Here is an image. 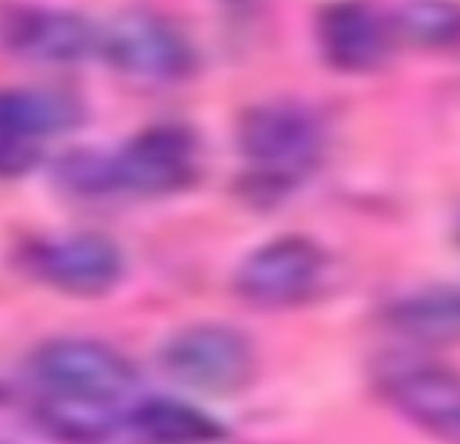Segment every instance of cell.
Returning <instances> with one entry per match:
<instances>
[{"instance_id":"obj_9","label":"cell","mask_w":460,"mask_h":444,"mask_svg":"<svg viewBox=\"0 0 460 444\" xmlns=\"http://www.w3.org/2000/svg\"><path fill=\"white\" fill-rule=\"evenodd\" d=\"M117 190L163 195L195 176V141L184 128L157 125L130 138L114 155Z\"/></svg>"},{"instance_id":"obj_7","label":"cell","mask_w":460,"mask_h":444,"mask_svg":"<svg viewBox=\"0 0 460 444\" xmlns=\"http://www.w3.org/2000/svg\"><path fill=\"white\" fill-rule=\"evenodd\" d=\"M325 269L323 250L301 236L263 244L236 271V290L258 306H288L306 298Z\"/></svg>"},{"instance_id":"obj_2","label":"cell","mask_w":460,"mask_h":444,"mask_svg":"<svg viewBox=\"0 0 460 444\" xmlns=\"http://www.w3.org/2000/svg\"><path fill=\"white\" fill-rule=\"evenodd\" d=\"M33 377L44 393L119 404L136 385V369L111 347L90 339H55L36 350Z\"/></svg>"},{"instance_id":"obj_4","label":"cell","mask_w":460,"mask_h":444,"mask_svg":"<svg viewBox=\"0 0 460 444\" xmlns=\"http://www.w3.org/2000/svg\"><path fill=\"white\" fill-rule=\"evenodd\" d=\"M98 52L125 76L171 82L192 68L184 36L152 12H122L101 28Z\"/></svg>"},{"instance_id":"obj_8","label":"cell","mask_w":460,"mask_h":444,"mask_svg":"<svg viewBox=\"0 0 460 444\" xmlns=\"http://www.w3.org/2000/svg\"><path fill=\"white\" fill-rule=\"evenodd\" d=\"M31 271L74 298H98L117 288L122 253L103 234H74L31 250Z\"/></svg>"},{"instance_id":"obj_10","label":"cell","mask_w":460,"mask_h":444,"mask_svg":"<svg viewBox=\"0 0 460 444\" xmlns=\"http://www.w3.org/2000/svg\"><path fill=\"white\" fill-rule=\"evenodd\" d=\"M325 60L347 74L374 71L387 55V28L363 4L347 0L323 12L317 25Z\"/></svg>"},{"instance_id":"obj_14","label":"cell","mask_w":460,"mask_h":444,"mask_svg":"<svg viewBox=\"0 0 460 444\" xmlns=\"http://www.w3.org/2000/svg\"><path fill=\"white\" fill-rule=\"evenodd\" d=\"M39 420L60 439H103L119 425V404L44 393Z\"/></svg>"},{"instance_id":"obj_3","label":"cell","mask_w":460,"mask_h":444,"mask_svg":"<svg viewBox=\"0 0 460 444\" xmlns=\"http://www.w3.org/2000/svg\"><path fill=\"white\" fill-rule=\"evenodd\" d=\"M79 103L58 90H0V179H22L44 157L47 138L76 128Z\"/></svg>"},{"instance_id":"obj_16","label":"cell","mask_w":460,"mask_h":444,"mask_svg":"<svg viewBox=\"0 0 460 444\" xmlns=\"http://www.w3.org/2000/svg\"><path fill=\"white\" fill-rule=\"evenodd\" d=\"M55 179L76 195L114 192L117 190L114 155H101V152H87V149L71 152L58 163Z\"/></svg>"},{"instance_id":"obj_12","label":"cell","mask_w":460,"mask_h":444,"mask_svg":"<svg viewBox=\"0 0 460 444\" xmlns=\"http://www.w3.org/2000/svg\"><path fill=\"white\" fill-rule=\"evenodd\" d=\"M395 401L420 422L460 425V377L438 369H417L393 382Z\"/></svg>"},{"instance_id":"obj_1","label":"cell","mask_w":460,"mask_h":444,"mask_svg":"<svg viewBox=\"0 0 460 444\" xmlns=\"http://www.w3.org/2000/svg\"><path fill=\"white\" fill-rule=\"evenodd\" d=\"M163 371L200 393H236L255 377L250 339L227 325H192L171 336L160 352Z\"/></svg>"},{"instance_id":"obj_15","label":"cell","mask_w":460,"mask_h":444,"mask_svg":"<svg viewBox=\"0 0 460 444\" xmlns=\"http://www.w3.org/2000/svg\"><path fill=\"white\" fill-rule=\"evenodd\" d=\"M395 31L403 41L428 49L460 44V4L455 0H406L398 9Z\"/></svg>"},{"instance_id":"obj_6","label":"cell","mask_w":460,"mask_h":444,"mask_svg":"<svg viewBox=\"0 0 460 444\" xmlns=\"http://www.w3.org/2000/svg\"><path fill=\"white\" fill-rule=\"evenodd\" d=\"M101 31L82 14L9 4L0 6V47L36 63H79L98 52Z\"/></svg>"},{"instance_id":"obj_5","label":"cell","mask_w":460,"mask_h":444,"mask_svg":"<svg viewBox=\"0 0 460 444\" xmlns=\"http://www.w3.org/2000/svg\"><path fill=\"white\" fill-rule=\"evenodd\" d=\"M242 155L274 179H296L314 165L323 149L317 120L296 103H263L239 122Z\"/></svg>"},{"instance_id":"obj_11","label":"cell","mask_w":460,"mask_h":444,"mask_svg":"<svg viewBox=\"0 0 460 444\" xmlns=\"http://www.w3.org/2000/svg\"><path fill=\"white\" fill-rule=\"evenodd\" d=\"M387 323L393 331L428 344L460 342V288H438L398 301Z\"/></svg>"},{"instance_id":"obj_13","label":"cell","mask_w":460,"mask_h":444,"mask_svg":"<svg viewBox=\"0 0 460 444\" xmlns=\"http://www.w3.org/2000/svg\"><path fill=\"white\" fill-rule=\"evenodd\" d=\"M130 428L152 441H211L225 436L214 417L173 398H149L138 404L130 412Z\"/></svg>"}]
</instances>
